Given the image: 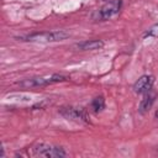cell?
Segmentation results:
<instances>
[{
	"instance_id": "cell-1",
	"label": "cell",
	"mask_w": 158,
	"mask_h": 158,
	"mask_svg": "<svg viewBox=\"0 0 158 158\" xmlns=\"http://www.w3.org/2000/svg\"><path fill=\"white\" fill-rule=\"evenodd\" d=\"M67 37H69V33L67 31H52V32H41V33H33L28 35L26 37H22L23 41L30 42H58L63 41Z\"/></svg>"
},
{
	"instance_id": "cell-2",
	"label": "cell",
	"mask_w": 158,
	"mask_h": 158,
	"mask_svg": "<svg viewBox=\"0 0 158 158\" xmlns=\"http://www.w3.org/2000/svg\"><path fill=\"white\" fill-rule=\"evenodd\" d=\"M32 154L33 156H40V157H46V158H60L65 157V151L64 148L54 144H48V143H38L32 148Z\"/></svg>"
},
{
	"instance_id": "cell-3",
	"label": "cell",
	"mask_w": 158,
	"mask_h": 158,
	"mask_svg": "<svg viewBox=\"0 0 158 158\" xmlns=\"http://www.w3.org/2000/svg\"><path fill=\"white\" fill-rule=\"evenodd\" d=\"M67 78L62 74H52V75H47V77H37V78H31V79H26L21 83H19L20 86L23 88H33V86H43V85H48L52 83H58V81H64Z\"/></svg>"
},
{
	"instance_id": "cell-4",
	"label": "cell",
	"mask_w": 158,
	"mask_h": 158,
	"mask_svg": "<svg viewBox=\"0 0 158 158\" xmlns=\"http://www.w3.org/2000/svg\"><path fill=\"white\" fill-rule=\"evenodd\" d=\"M59 114L64 116L67 120L77 121V122H89V116L83 107H73V106H63L59 109Z\"/></svg>"
},
{
	"instance_id": "cell-5",
	"label": "cell",
	"mask_w": 158,
	"mask_h": 158,
	"mask_svg": "<svg viewBox=\"0 0 158 158\" xmlns=\"http://www.w3.org/2000/svg\"><path fill=\"white\" fill-rule=\"evenodd\" d=\"M120 9H121V1L120 0L109 1L98 11L99 19L100 20H110L120 12Z\"/></svg>"
},
{
	"instance_id": "cell-6",
	"label": "cell",
	"mask_w": 158,
	"mask_h": 158,
	"mask_svg": "<svg viewBox=\"0 0 158 158\" xmlns=\"http://www.w3.org/2000/svg\"><path fill=\"white\" fill-rule=\"evenodd\" d=\"M154 83V78L152 75H142L133 85V90L137 94H146L147 91H149L153 86Z\"/></svg>"
},
{
	"instance_id": "cell-7",
	"label": "cell",
	"mask_w": 158,
	"mask_h": 158,
	"mask_svg": "<svg viewBox=\"0 0 158 158\" xmlns=\"http://www.w3.org/2000/svg\"><path fill=\"white\" fill-rule=\"evenodd\" d=\"M156 98H157V93L152 91V89L149 91H147L143 96V99L141 100V104H139V107H138V111L141 114H146L151 110L152 105L154 104L156 101Z\"/></svg>"
},
{
	"instance_id": "cell-8",
	"label": "cell",
	"mask_w": 158,
	"mask_h": 158,
	"mask_svg": "<svg viewBox=\"0 0 158 158\" xmlns=\"http://www.w3.org/2000/svg\"><path fill=\"white\" fill-rule=\"evenodd\" d=\"M104 47V42L100 40H90V41H84L77 44V48L80 51H95L100 49Z\"/></svg>"
},
{
	"instance_id": "cell-9",
	"label": "cell",
	"mask_w": 158,
	"mask_h": 158,
	"mask_svg": "<svg viewBox=\"0 0 158 158\" xmlns=\"http://www.w3.org/2000/svg\"><path fill=\"white\" fill-rule=\"evenodd\" d=\"M105 107V100L102 96H98L91 101V109L94 112H100Z\"/></svg>"
},
{
	"instance_id": "cell-10",
	"label": "cell",
	"mask_w": 158,
	"mask_h": 158,
	"mask_svg": "<svg viewBox=\"0 0 158 158\" xmlns=\"http://www.w3.org/2000/svg\"><path fill=\"white\" fill-rule=\"evenodd\" d=\"M147 36H151V37H156V38H158V23L153 25V26L147 31Z\"/></svg>"
},
{
	"instance_id": "cell-11",
	"label": "cell",
	"mask_w": 158,
	"mask_h": 158,
	"mask_svg": "<svg viewBox=\"0 0 158 158\" xmlns=\"http://www.w3.org/2000/svg\"><path fill=\"white\" fill-rule=\"evenodd\" d=\"M156 118H157V120H158V110H157V111H156Z\"/></svg>"
}]
</instances>
